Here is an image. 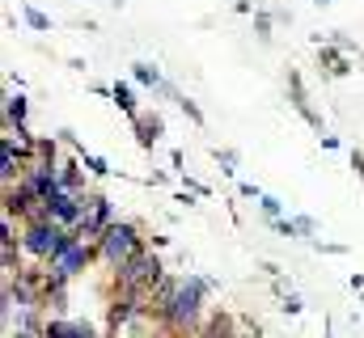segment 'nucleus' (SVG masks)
I'll use <instances>...</instances> for the list:
<instances>
[{
  "instance_id": "nucleus-1",
  "label": "nucleus",
  "mask_w": 364,
  "mask_h": 338,
  "mask_svg": "<svg viewBox=\"0 0 364 338\" xmlns=\"http://www.w3.org/2000/svg\"><path fill=\"white\" fill-rule=\"evenodd\" d=\"M212 292V279H203V275H182V288L178 296L170 300V309L157 317L170 334H199V326H203V296Z\"/></svg>"
},
{
  "instance_id": "nucleus-2",
  "label": "nucleus",
  "mask_w": 364,
  "mask_h": 338,
  "mask_svg": "<svg viewBox=\"0 0 364 338\" xmlns=\"http://www.w3.org/2000/svg\"><path fill=\"white\" fill-rule=\"evenodd\" d=\"M77 241L73 229L55 224V220H43V224H26L21 229V254L26 258H38V262H51L60 250H68Z\"/></svg>"
},
{
  "instance_id": "nucleus-3",
  "label": "nucleus",
  "mask_w": 364,
  "mask_h": 338,
  "mask_svg": "<svg viewBox=\"0 0 364 338\" xmlns=\"http://www.w3.org/2000/svg\"><path fill=\"white\" fill-rule=\"evenodd\" d=\"M161 279H166V266L153 250H140L123 266H114V288H123V292H153Z\"/></svg>"
},
{
  "instance_id": "nucleus-4",
  "label": "nucleus",
  "mask_w": 364,
  "mask_h": 338,
  "mask_svg": "<svg viewBox=\"0 0 364 338\" xmlns=\"http://www.w3.org/2000/svg\"><path fill=\"white\" fill-rule=\"evenodd\" d=\"M140 250H149V246H144V237H140V229H136L132 220H114V224H106V233L97 237V254H102V262H110V266H123L127 258H136Z\"/></svg>"
},
{
  "instance_id": "nucleus-5",
  "label": "nucleus",
  "mask_w": 364,
  "mask_h": 338,
  "mask_svg": "<svg viewBox=\"0 0 364 338\" xmlns=\"http://www.w3.org/2000/svg\"><path fill=\"white\" fill-rule=\"evenodd\" d=\"M93 258H102L97 246H90V241H73L68 250H60L51 262H47V271H55V275H64V279H77V275H85V271H90Z\"/></svg>"
},
{
  "instance_id": "nucleus-6",
  "label": "nucleus",
  "mask_w": 364,
  "mask_h": 338,
  "mask_svg": "<svg viewBox=\"0 0 364 338\" xmlns=\"http://www.w3.org/2000/svg\"><path fill=\"white\" fill-rule=\"evenodd\" d=\"M288 93H292V106L301 110V119H305L314 131H322V114L309 106V93H305V81H301V72H296V68H288Z\"/></svg>"
},
{
  "instance_id": "nucleus-7",
  "label": "nucleus",
  "mask_w": 364,
  "mask_h": 338,
  "mask_svg": "<svg viewBox=\"0 0 364 338\" xmlns=\"http://www.w3.org/2000/svg\"><path fill=\"white\" fill-rule=\"evenodd\" d=\"M38 203V195L26 186V182H13V186H4V216H17V220H26V212Z\"/></svg>"
},
{
  "instance_id": "nucleus-8",
  "label": "nucleus",
  "mask_w": 364,
  "mask_h": 338,
  "mask_svg": "<svg viewBox=\"0 0 364 338\" xmlns=\"http://www.w3.org/2000/svg\"><path fill=\"white\" fill-rule=\"evenodd\" d=\"M318 68H322L326 77H348V72H352L348 51H343V47H335V43H331V47H326V43L318 47Z\"/></svg>"
},
{
  "instance_id": "nucleus-9",
  "label": "nucleus",
  "mask_w": 364,
  "mask_h": 338,
  "mask_svg": "<svg viewBox=\"0 0 364 338\" xmlns=\"http://www.w3.org/2000/svg\"><path fill=\"white\" fill-rule=\"evenodd\" d=\"M43 338H97L90 322H68V317H55L43 326Z\"/></svg>"
},
{
  "instance_id": "nucleus-10",
  "label": "nucleus",
  "mask_w": 364,
  "mask_h": 338,
  "mask_svg": "<svg viewBox=\"0 0 364 338\" xmlns=\"http://www.w3.org/2000/svg\"><path fill=\"white\" fill-rule=\"evenodd\" d=\"M132 127H136V144H140V148H153V144L161 140V131H166L161 114H136Z\"/></svg>"
},
{
  "instance_id": "nucleus-11",
  "label": "nucleus",
  "mask_w": 364,
  "mask_h": 338,
  "mask_svg": "<svg viewBox=\"0 0 364 338\" xmlns=\"http://www.w3.org/2000/svg\"><path fill=\"white\" fill-rule=\"evenodd\" d=\"M237 334H242V330H237V322H233L229 313H208L195 338H237Z\"/></svg>"
},
{
  "instance_id": "nucleus-12",
  "label": "nucleus",
  "mask_w": 364,
  "mask_h": 338,
  "mask_svg": "<svg viewBox=\"0 0 364 338\" xmlns=\"http://www.w3.org/2000/svg\"><path fill=\"white\" fill-rule=\"evenodd\" d=\"M60 182H64V190H73V195H81V190H85V173H90V169H85V161H81V157H68V161H60Z\"/></svg>"
},
{
  "instance_id": "nucleus-13",
  "label": "nucleus",
  "mask_w": 364,
  "mask_h": 338,
  "mask_svg": "<svg viewBox=\"0 0 364 338\" xmlns=\"http://www.w3.org/2000/svg\"><path fill=\"white\" fill-rule=\"evenodd\" d=\"M26 110H30L26 93H21V89L9 93V97H4V127H26Z\"/></svg>"
},
{
  "instance_id": "nucleus-14",
  "label": "nucleus",
  "mask_w": 364,
  "mask_h": 338,
  "mask_svg": "<svg viewBox=\"0 0 364 338\" xmlns=\"http://www.w3.org/2000/svg\"><path fill=\"white\" fill-rule=\"evenodd\" d=\"M110 102L127 114V119H136L140 114V106H136V93H132V84L127 81H114V89H110Z\"/></svg>"
},
{
  "instance_id": "nucleus-15",
  "label": "nucleus",
  "mask_w": 364,
  "mask_h": 338,
  "mask_svg": "<svg viewBox=\"0 0 364 338\" xmlns=\"http://www.w3.org/2000/svg\"><path fill=\"white\" fill-rule=\"evenodd\" d=\"M34 157L47 161V165H60V140L55 136H38L34 140Z\"/></svg>"
},
{
  "instance_id": "nucleus-16",
  "label": "nucleus",
  "mask_w": 364,
  "mask_h": 338,
  "mask_svg": "<svg viewBox=\"0 0 364 338\" xmlns=\"http://www.w3.org/2000/svg\"><path fill=\"white\" fill-rule=\"evenodd\" d=\"M132 77H136V84H144V89H161L166 84L161 68H153V64H132Z\"/></svg>"
},
{
  "instance_id": "nucleus-17",
  "label": "nucleus",
  "mask_w": 364,
  "mask_h": 338,
  "mask_svg": "<svg viewBox=\"0 0 364 338\" xmlns=\"http://www.w3.org/2000/svg\"><path fill=\"white\" fill-rule=\"evenodd\" d=\"M73 148H77V157H81V161H85V169H90V178H106V173H114V169L106 165V161H102V157H93V153H85V148H81V140H77V144H73Z\"/></svg>"
},
{
  "instance_id": "nucleus-18",
  "label": "nucleus",
  "mask_w": 364,
  "mask_h": 338,
  "mask_svg": "<svg viewBox=\"0 0 364 338\" xmlns=\"http://www.w3.org/2000/svg\"><path fill=\"white\" fill-rule=\"evenodd\" d=\"M174 102H178V110L186 114V119H191V123H195V127H203V110H199V102H191L186 93H178Z\"/></svg>"
},
{
  "instance_id": "nucleus-19",
  "label": "nucleus",
  "mask_w": 364,
  "mask_h": 338,
  "mask_svg": "<svg viewBox=\"0 0 364 338\" xmlns=\"http://www.w3.org/2000/svg\"><path fill=\"white\" fill-rule=\"evenodd\" d=\"M0 262H4V275L26 271V266H21V254H17V246H0Z\"/></svg>"
},
{
  "instance_id": "nucleus-20",
  "label": "nucleus",
  "mask_w": 364,
  "mask_h": 338,
  "mask_svg": "<svg viewBox=\"0 0 364 338\" xmlns=\"http://www.w3.org/2000/svg\"><path fill=\"white\" fill-rule=\"evenodd\" d=\"M26 26H30V30H38V34H43V30H51V17H47V13H43V9H34V4H26Z\"/></svg>"
},
{
  "instance_id": "nucleus-21",
  "label": "nucleus",
  "mask_w": 364,
  "mask_h": 338,
  "mask_svg": "<svg viewBox=\"0 0 364 338\" xmlns=\"http://www.w3.org/2000/svg\"><path fill=\"white\" fill-rule=\"evenodd\" d=\"M272 13H263V9H259V13H255V34H259V43H272Z\"/></svg>"
},
{
  "instance_id": "nucleus-22",
  "label": "nucleus",
  "mask_w": 364,
  "mask_h": 338,
  "mask_svg": "<svg viewBox=\"0 0 364 338\" xmlns=\"http://www.w3.org/2000/svg\"><path fill=\"white\" fill-rule=\"evenodd\" d=\"M212 157H216V165L225 169V173H237V153L233 148H216Z\"/></svg>"
},
{
  "instance_id": "nucleus-23",
  "label": "nucleus",
  "mask_w": 364,
  "mask_h": 338,
  "mask_svg": "<svg viewBox=\"0 0 364 338\" xmlns=\"http://www.w3.org/2000/svg\"><path fill=\"white\" fill-rule=\"evenodd\" d=\"M279 309H284L288 317H296V313H301L305 305H301V296H296V292H284V296H279Z\"/></svg>"
},
{
  "instance_id": "nucleus-24",
  "label": "nucleus",
  "mask_w": 364,
  "mask_h": 338,
  "mask_svg": "<svg viewBox=\"0 0 364 338\" xmlns=\"http://www.w3.org/2000/svg\"><path fill=\"white\" fill-rule=\"evenodd\" d=\"M296 233H301V241H314V233H318V224H314L309 216H296Z\"/></svg>"
},
{
  "instance_id": "nucleus-25",
  "label": "nucleus",
  "mask_w": 364,
  "mask_h": 338,
  "mask_svg": "<svg viewBox=\"0 0 364 338\" xmlns=\"http://www.w3.org/2000/svg\"><path fill=\"white\" fill-rule=\"evenodd\" d=\"M259 203H263V212H267V220H279V212H284V203H279L275 195H263Z\"/></svg>"
},
{
  "instance_id": "nucleus-26",
  "label": "nucleus",
  "mask_w": 364,
  "mask_h": 338,
  "mask_svg": "<svg viewBox=\"0 0 364 338\" xmlns=\"http://www.w3.org/2000/svg\"><path fill=\"white\" fill-rule=\"evenodd\" d=\"M272 229L279 233V237H301V233H296V220H284V216H279V220H272Z\"/></svg>"
},
{
  "instance_id": "nucleus-27",
  "label": "nucleus",
  "mask_w": 364,
  "mask_h": 338,
  "mask_svg": "<svg viewBox=\"0 0 364 338\" xmlns=\"http://www.w3.org/2000/svg\"><path fill=\"white\" fill-rule=\"evenodd\" d=\"M242 199H263V190L255 182H242Z\"/></svg>"
},
{
  "instance_id": "nucleus-28",
  "label": "nucleus",
  "mask_w": 364,
  "mask_h": 338,
  "mask_svg": "<svg viewBox=\"0 0 364 338\" xmlns=\"http://www.w3.org/2000/svg\"><path fill=\"white\" fill-rule=\"evenodd\" d=\"M352 169L360 173V182H364V153H360V148H352Z\"/></svg>"
},
{
  "instance_id": "nucleus-29",
  "label": "nucleus",
  "mask_w": 364,
  "mask_h": 338,
  "mask_svg": "<svg viewBox=\"0 0 364 338\" xmlns=\"http://www.w3.org/2000/svg\"><path fill=\"white\" fill-rule=\"evenodd\" d=\"M237 338H263V334H259V326H255V330H242Z\"/></svg>"
},
{
  "instance_id": "nucleus-30",
  "label": "nucleus",
  "mask_w": 364,
  "mask_h": 338,
  "mask_svg": "<svg viewBox=\"0 0 364 338\" xmlns=\"http://www.w3.org/2000/svg\"><path fill=\"white\" fill-rule=\"evenodd\" d=\"M314 4H318V9H322V4H331V0H314Z\"/></svg>"
}]
</instances>
